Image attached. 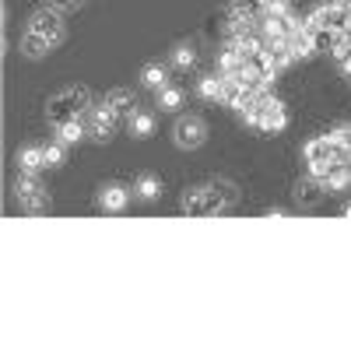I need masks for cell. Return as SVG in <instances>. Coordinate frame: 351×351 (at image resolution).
<instances>
[{
    "label": "cell",
    "mask_w": 351,
    "mask_h": 351,
    "mask_svg": "<svg viewBox=\"0 0 351 351\" xmlns=\"http://www.w3.org/2000/svg\"><path fill=\"white\" fill-rule=\"evenodd\" d=\"M116 120H120V112H116L109 102H99V106H88V137L106 144L116 130Z\"/></svg>",
    "instance_id": "cell-1"
},
{
    "label": "cell",
    "mask_w": 351,
    "mask_h": 351,
    "mask_svg": "<svg viewBox=\"0 0 351 351\" xmlns=\"http://www.w3.org/2000/svg\"><path fill=\"white\" fill-rule=\"evenodd\" d=\"M81 112H88V92H81V88H71V92H64V95L53 99L49 120H53V123H64V120H71V116H81Z\"/></svg>",
    "instance_id": "cell-2"
},
{
    "label": "cell",
    "mask_w": 351,
    "mask_h": 351,
    "mask_svg": "<svg viewBox=\"0 0 351 351\" xmlns=\"http://www.w3.org/2000/svg\"><path fill=\"white\" fill-rule=\"evenodd\" d=\"M204 137H208V127H204L200 116H180V123H176L172 130V141H176V148H183V152H193L204 144Z\"/></svg>",
    "instance_id": "cell-3"
},
{
    "label": "cell",
    "mask_w": 351,
    "mask_h": 351,
    "mask_svg": "<svg viewBox=\"0 0 351 351\" xmlns=\"http://www.w3.org/2000/svg\"><path fill=\"white\" fill-rule=\"evenodd\" d=\"M28 32H36V36H43L49 46H60L64 43V25H60V11H39L36 18H32V25H28Z\"/></svg>",
    "instance_id": "cell-4"
},
{
    "label": "cell",
    "mask_w": 351,
    "mask_h": 351,
    "mask_svg": "<svg viewBox=\"0 0 351 351\" xmlns=\"http://www.w3.org/2000/svg\"><path fill=\"white\" fill-rule=\"evenodd\" d=\"M127 204H130V190H127V186H120V183L102 186V193H99V208H102V211L120 215V211H127Z\"/></svg>",
    "instance_id": "cell-5"
},
{
    "label": "cell",
    "mask_w": 351,
    "mask_h": 351,
    "mask_svg": "<svg viewBox=\"0 0 351 351\" xmlns=\"http://www.w3.org/2000/svg\"><path fill=\"white\" fill-rule=\"evenodd\" d=\"M127 130H130V137H137V141L155 137V112H148V109H134V112L127 116Z\"/></svg>",
    "instance_id": "cell-6"
},
{
    "label": "cell",
    "mask_w": 351,
    "mask_h": 351,
    "mask_svg": "<svg viewBox=\"0 0 351 351\" xmlns=\"http://www.w3.org/2000/svg\"><path fill=\"white\" fill-rule=\"evenodd\" d=\"M197 95L204 102H225V77L221 74H204L197 77Z\"/></svg>",
    "instance_id": "cell-7"
},
{
    "label": "cell",
    "mask_w": 351,
    "mask_h": 351,
    "mask_svg": "<svg viewBox=\"0 0 351 351\" xmlns=\"http://www.w3.org/2000/svg\"><path fill=\"white\" fill-rule=\"evenodd\" d=\"M84 137H88V123L81 120V116H71V120L56 123V141H64V144H81Z\"/></svg>",
    "instance_id": "cell-8"
},
{
    "label": "cell",
    "mask_w": 351,
    "mask_h": 351,
    "mask_svg": "<svg viewBox=\"0 0 351 351\" xmlns=\"http://www.w3.org/2000/svg\"><path fill=\"white\" fill-rule=\"evenodd\" d=\"M155 95H158V99H155V106H158L162 112H180V109H183V102H186V92H183V88H176V84L158 88Z\"/></svg>",
    "instance_id": "cell-9"
},
{
    "label": "cell",
    "mask_w": 351,
    "mask_h": 351,
    "mask_svg": "<svg viewBox=\"0 0 351 351\" xmlns=\"http://www.w3.org/2000/svg\"><path fill=\"white\" fill-rule=\"evenodd\" d=\"M141 84H144V88H152V92H158V88L169 84V71H165L162 64H144V71H141Z\"/></svg>",
    "instance_id": "cell-10"
},
{
    "label": "cell",
    "mask_w": 351,
    "mask_h": 351,
    "mask_svg": "<svg viewBox=\"0 0 351 351\" xmlns=\"http://www.w3.org/2000/svg\"><path fill=\"white\" fill-rule=\"evenodd\" d=\"M134 197L137 200H158L162 197V180L158 176H141V180L134 183Z\"/></svg>",
    "instance_id": "cell-11"
},
{
    "label": "cell",
    "mask_w": 351,
    "mask_h": 351,
    "mask_svg": "<svg viewBox=\"0 0 351 351\" xmlns=\"http://www.w3.org/2000/svg\"><path fill=\"white\" fill-rule=\"evenodd\" d=\"M106 102L120 112V116H130V112L137 109V99H134V92H127V88H116V92H109Z\"/></svg>",
    "instance_id": "cell-12"
},
{
    "label": "cell",
    "mask_w": 351,
    "mask_h": 351,
    "mask_svg": "<svg viewBox=\"0 0 351 351\" xmlns=\"http://www.w3.org/2000/svg\"><path fill=\"white\" fill-rule=\"evenodd\" d=\"M18 165H21V172H39V169H46V155H43V148H25V152H18Z\"/></svg>",
    "instance_id": "cell-13"
},
{
    "label": "cell",
    "mask_w": 351,
    "mask_h": 351,
    "mask_svg": "<svg viewBox=\"0 0 351 351\" xmlns=\"http://www.w3.org/2000/svg\"><path fill=\"white\" fill-rule=\"evenodd\" d=\"M197 64V49L190 43H180V46H172V67L176 71H190Z\"/></svg>",
    "instance_id": "cell-14"
},
{
    "label": "cell",
    "mask_w": 351,
    "mask_h": 351,
    "mask_svg": "<svg viewBox=\"0 0 351 351\" xmlns=\"http://www.w3.org/2000/svg\"><path fill=\"white\" fill-rule=\"evenodd\" d=\"M239 67H243V56L232 49V46H225L218 53V74H239Z\"/></svg>",
    "instance_id": "cell-15"
},
{
    "label": "cell",
    "mask_w": 351,
    "mask_h": 351,
    "mask_svg": "<svg viewBox=\"0 0 351 351\" xmlns=\"http://www.w3.org/2000/svg\"><path fill=\"white\" fill-rule=\"evenodd\" d=\"M43 155H46V169H60L67 162V144L64 141H49L43 148Z\"/></svg>",
    "instance_id": "cell-16"
},
{
    "label": "cell",
    "mask_w": 351,
    "mask_h": 351,
    "mask_svg": "<svg viewBox=\"0 0 351 351\" xmlns=\"http://www.w3.org/2000/svg\"><path fill=\"white\" fill-rule=\"evenodd\" d=\"M319 193H324V183L309 176L306 183H299V193H295V197H299V204H316V200H319Z\"/></svg>",
    "instance_id": "cell-17"
},
{
    "label": "cell",
    "mask_w": 351,
    "mask_h": 351,
    "mask_svg": "<svg viewBox=\"0 0 351 351\" xmlns=\"http://www.w3.org/2000/svg\"><path fill=\"white\" fill-rule=\"evenodd\" d=\"M306 165H309V176H313V180H319V183H324L327 176H330V169H334L337 162H334V158H309Z\"/></svg>",
    "instance_id": "cell-18"
},
{
    "label": "cell",
    "mask_w": 351,
    "mask_h": 351,
    "mask_svg": "<svg viewBox=\"0 0 351 351\" xmlns=\"http://www.w3.org/2000/svg\"><path fill=\"white\" fill-rule=\"evenodd\" d=\"M36 193H43L39 180H36L32 172H21V180H18V200H25V197H36Z\"/></svg>",
    "instance_id": "cell-19"
},
{
    "label": "cell",
    "mask_w": 351,
    "mask_h": 351,
    "mask_svg": "<svg viewBox=\"0 0 351 351\" xmlns=\"http://www.w3.org/2000/svg\"><path fill=\"white\" fill-rule=\"evenodd\" d=\"M46 204H49V200H46V193H36V197H25V200H21V208L36 218V215H43V211H46Z\"/></svg>",
    "instance_id": "cell-20"
},
{
    "label": "cell",
    "mask_w": 351,
    "mask_h": 351,
    "mask_svg": "<svg viewBox=\"0 0 351 351\" xmlns=\"http://www.w3.org/2000/svg\"><path fill=\"white\" fill-rule=\"evenodd\" d=\"M49 49V43L43 39V36H36V32H28V39H25V53L28 56H43Z\"/></svg>",
    "instance_id": "cell-21"
},
{
    "label": "cell",
    "mask_w": 351,
    "mask_h": 351,
    "mask_svg": "<svg viewBox=\"0 0 351 351\" xmlns=\"http://www.w3.org/2000/svg\"><path fill=\"white\" fill-rule=\"evenodd\" d=\"M263 14L288 18V14H291V8H288V0H263Z\"/></svg>",
    "instance_id": "cell-22"
},
{
    "label": "cell",
    "mask_w": 351,
    "mask_h": 351,
    "mask_svg": "<svg viewBox=\"0 0 351 351\" xmlns=\"http://www.w3.org/2000/svg\"><path fill=\"white\" fill-rule=\"evenodd\" d=\"M77 4H81V0H53L56 11H71V8H77Z\"/></svg>",
    "instance_id": "cell-23"
},
{
    "label": "cell",
    "mask_w": 351,
    "mask_h": 351,
    "mask_svg": "<svg viewBox=\"0 0 351 351\" xmlns=\"http://www.w3.org/2000/svg\"><path fill=\"white\" fill-rule=\"evenodd\" d=\"M341 71H344V74L351 77V53H348V56H344V60H341Z\"/></svg>",
    "instance_id": "cell-24"
},
{
    "label": "cell",
    "mask_w": 351,
    "mask_h": 351,
    "mask_svg": "<svg viewBox=\"0 0 351 351\" xmlns=\"http://www.w3.org/2000/svg\"><path fill=\"white\" fill-rule=\"evenodd\" d=\"M341 215H344V218H351V204H344V208H341Z\"/></svg>",
    "instance_id": "cell-25"
}]
</instances>
